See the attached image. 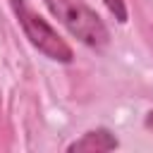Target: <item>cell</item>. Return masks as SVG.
Returning a JSON list of instances; mask_svg holds the SVG:
<instances>
[{"mask_svg": "<svg viewBox=\"0 0 153 153\" xmlns=\"http://www.w3.org/2000/svg\"><path fill=\"white\" fill-rule=\"evenodd\" d=\"M10 7L19 22V26L24 29V36L29 38V43L43 53L48 60L60 62V65H69L74 60V53L69 48V43L26 2V0H10Z\"/></svg>", "mask_w": 153, "mask_h": 153, "instance_id": "obj_1", "label": "cell"}, {"mask_svg": "<svg viewBox=\"0 0 153 153\" xmlns=\"http://www.w3.org/2000/svg\"><path fill=\"white\" fill-rule=\"evenodd\" d=\"M43 2L50 10V14L84 45L96 48V50H103L108 45L110 33H108L103 19L84 2H79V0H43Z\"/></svg>", "mask_w": 153, "mask_h": 153, "instance_id": "obj_2", "label": "cell"}, {"mask_svg": "<svg viewBox=\"0 0 153 153\" xmlns=\"http://www.w3.org/2000/svg\"><path fill=\"white\" fill-rule=\"evenodd\" d=\"M117 146H120V143H117L115 134L100 127V129H91V131L81 134V139H76V141H72V143L67 146V151H69V153H74V151L103 153V151H115Z\"/></svg>", "mask_w": 153, "mask_h": 153, "instance_id": "obj_3", "label": "cell"}, {"mask_svg": "<svg viewBox=\"0 0 153 153\" xmlns=\"http://www.w3.org/2000/svg\"><path fill=\"white\" fill-rule=\"evenodd\" d=\"M103 5L110 10V14L120 22V24H124L127 19H129V12H127V2L124 0H103Z\"/></svg>", "mask_w": 153, "mask_h": 153, "instance_id": "obj_4", "label": "cell"}, {"mask_svg": "<svg viewBox=\"0 0 153 153\" xmlns=\"http://www.w3.org/2000/svg\"><path fill=\"white\" fill-rule=\"evenodd\" d=\"M143 127H146L148 131H153V110L146 115V120H143Z\"/></svg>", "mask_w": 153, "mask_h": 153, "instance_id": "obj_5", "label": "cell"}]
</instances>
